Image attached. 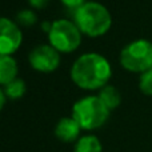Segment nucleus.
I'll use <instances>...</instances> for the list:
<instances>
[{
    "instance_id": "f257e3e1",
    "label": "nucleus",
    "mask_w": 152,
    "mask_h": 152,
    "mask_svg": "<svg viewBox=\"0 0 152 152\" xmlns=\"http://www.w3.org/2000/svg\"><path fill=\"white\" fill-rule=\"evenodd\" d=\"M112 75L110 61L97 52L80 55L71 67V79L83 89H96L107 86Z\"/></svg>"
},
{
    "instance_id": "6e6552de",
    "label": "nucleus",
    "mask_w": 152,
    "mask_h": 152,
    "mask_svg": "<svg viewBox=\"0 0 152 152\" xmlns=\"http://www.w3.org/2000/svg\"><path fill=\"white\" fill-rule=\"evenodd\" d=\"M80 131H81V127L79 126V123L72 116H69V118H61L55 127L56 137L64 143L75 142L79 137Z\"/></svg>"
},
{
    "instance_id": "0eeeda50",
    "label": "nucleus",
    "mask_w": 152,
    "mask_h": 152,
    "mask_svg": "<svg viewBox=\"0 0 152 152\" xmlns=\"http://www.w3.org/2000/svg\"><path fill=\"white\" fill-rule=\"evenodd\" d=\"M23 42L19 24L5 16H0V55H12Z\"/></svg>"
},
{
    "instance_id": "39448f33",
    "label": "nucleus",
    "mask_w": 152,
    "mask_h": 152,
    "mask_svg": "<svg viewBox=\"0 0 152 152\" xmlns=\"http://www.w3.org/2000/svg\"><path fill=\"white\" fill-rule=\"evenodd\" d=\"M120 64L131 72H143L152 68V42L137 39L128 43L120 52Z\"/></svg>"
},
{
    "instance_id": "7ed1b4c3",
    "label": "nucleus",
    "mask_w": 152,
    "mask_h": 152,
    "mask_svg": "<svg viewBox=\"0 0 152 152\" xmlns=\"http://www.w3.org/2000/svg\"><path fill=\"white\" fill-rule=\"evenodd\" d=\"M111 111L100 100L99 96L88 95L77 102L72 107V118L79 123L81 129H96L100 128L110 118Z\"/></svg>"
},
{
    "instance_id": "2eb2a0df",
    "label": "nucleus",
    "mask_w": 152,
    "mask_h": 152,
    "mask_svg": "<svg viewBox=\"0 0 152 152\" xmlns=\"http://www.w3.org/2000/svg\"><path fill=\"white\" fill-rule=\"evenodd\" d=\"M67 8H71V10H77L80 5H83L86 3V0H60Z\"/></svg>"
},
{
    "instance_id": "4468645a",
    "label": "nucleus",
    "mask_w": 152,
    "mask_h": 152,
    "mask_svg": "<svg viewBox=\"0 0 152 152\" xmlns=\"http://www.w3.org/2000/svg\"><path fill=\"white\" fill-rule=\"evenodd\" d=\"M139 88L147 96H152V68L140 74L139 77Z\"/></svg>"
},
{
    "instance_id": "9b49d317",
    "label": "nucleus",
    "mask_w": 152,
    "mask_h": 152,
    "mask_svg": "<svg viewBox=\"0 0 152 152\" xmlns=\"http://www.w3.org/2000/svg\"><path fill=\"white\" fill-rule=\"evenodd\" d=\"M74 152H102V143L94 135H84L77 139Z\"/></svg>"
},
{
    "instance_id": "f3484780",
    "label": "nucleus",
    "mask_w": 152,
    "mask_h": 152,
    "mask_svg": "<svg viewBox=\"0 0 152 152\" xmlns=\"http://www.w3.org/2000/svg\"><path fill=\"white\" fill-rule=\"evenodd\" d=\"M5 99H7V96H5V94H4V89L0 88V111H1V110H3V107H4V104H5Z\"/></svg>"
},
{
    "instance_id": "ddd939ff",
    "label": "nucleus",
    "mask_w": 152,
    "mask_h": 152,
    "mask_svg": "<svg viewBox=\"0 0 152 152\" xmlns=\"http://www.w3.org/2000/svg\"><path fill=\"white\" fill-rule=\"evenodd\" d=\"M16 20H18V23H20L21 26H32V24L36 23L37 16L34 10H31V8H24V10H20L16 13Z\"/></svg>"
},
{
    "instance_id": "9d476101",
    "label": "nucleus",
    "mask_w": 152,
    "mask_h": 152,
    "mask_svg": "<svg viewBox=\"0 0 152 152\" xmlns=\"http://www.w3.org/2000/svg\"><path fill=\"white\" fill-rule=\"evenodd\" d=\"M97 96L100 97V100L104 103L105 107H107L110 111L118 108L119 105H120V103H121L120 91H119L116 87L110 86V84H107V86H104L103 88H100L99 95H97Z\"/></svg>"
},
{
    "instance_id": "f03ea898",
    "label": "nucleus",
    "mask_w": 152,
    "mask_h": 152,
    "mask_svg": "<svg viewBox=\"0 0 152 152\" xmlns=\"http://www.w3.org/2000/svg\"><path fill=\"white\" fill-rule=\"evenodd\" d=\"M74 21L81 31L88 36L104 35L112 24L108 8L99 1H86L74 11Z\"/></svg>"
},
{
    "instance_id": "20e7f679",
    "label": "nucleus",
    "mask_w": 152,
    "mask_h": 152,
    "mask_svg": "<svg viewBox=\"0 0 152 152\" xmlns=\"http://www.w3.org/2000/svg\"><path fill=\"white\" fill-rule=\"evenodd\" d=\"M50 44L59 52L68 53L75 51L81 43V31L69 19H56L48 31Z\"/></svg>"
},
{
    "instance_id": "f8f14e48",
    "label": "nucleus",
    "mask_w": 152,
    "mask_h": 152,
    "mask_svg": "<svg viewBox=\"0 0 152 152\" xmlns=\"http://www.w3.org/2000/svg\"><path fill=\"white\" fill-rule=\"evenodd\" d=\"M4 94L10 99H20L27 91V84L21 77H16L15 80H12L11 83H8L7 86H4Z\"/></svg>"
},
{
    "instance_id": "1a4fd4ad",
    "label": "nucleus",
    "mask_w": 152,
    "mask_h": 152,
    "mask_svg": "<svg viewBox=\"0 0 152 152\" xmlns=\"http://www.w3.org/2000/svg\"><path fill=\"white\" fill-rule=\"evenodd\" d=\"M18 61L12 55H0V84L7 86L18 77Z\"/></svg>"
},
{
    "instance_id": "dca6fc26",
    "label": "nucleus",
    "mask_w": 152,
    "mask_h": 152,
    "mask_svg": "<svg viewBox=\"0 0 152 152\" xmlns=\"http://www.w3.org/2000/svg\"><path fill=\"white\" fill-rule=\"evenodd\" d=\"M50 1H51V0H28V3H29V5H31V7L39 8V10L44 8Z\"/></svg>"
},
{
    "instance_id": "423d86ee",
    "label": "nucleus",
    "mask_w": 152,
    "mask_h": 152,
    "mask_svg": "<svg viewBox=\"0 0 152 152\" xmlns=\"http://www.w3.org/2000/svg\"><path fill=\"white\" fill-rule=\"evenodd\" d=\"M29 64L39 72H52L60 64V52L51 44H39L28 55Z\"/></svg>"
}]
</instances>
